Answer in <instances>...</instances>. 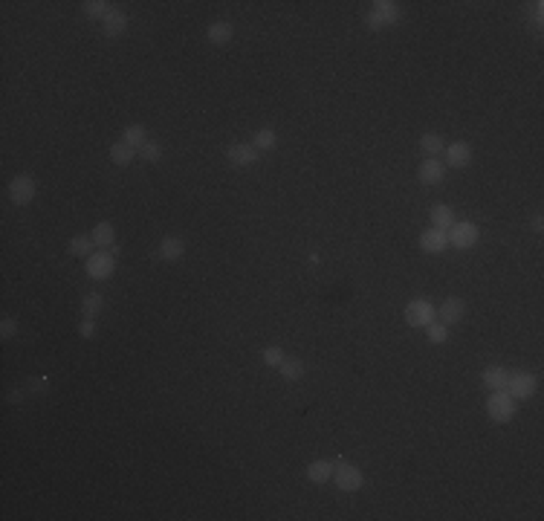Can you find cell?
<instances>
[{"instance_id": "1", "label": "cell", "mask_w": 544, "mask_h": 521, "mask_svg": "<svg viewBox=\"0 0 544 521\" xmlns=\"http://www.w3.org/2000/svg\"><path fill=\"white\" fill-rule=\"evenodd\" d=\"M487 414L492 423H512L518 414V400H512L504 389L501 391H492L487 397Z\"/></svg>"}, {"instance_id": "2", "label": "cell", "mask_w": 544, "mask_h": 521, "mask_svg": "<svg viewBox=\"0 0 544 521\" xmlns=\"http://www.w3.org/2000/svg\"><path fill=\"white\" fill-rule=\"evenodd\" d=\"M446 235H449V246H455V249H475L478 241H480V226H478L475 220H455Z\"/></svg>"}, {"instance_id": "3", "label": "cell", "mask_w": 544, "mask_h": 521, "mask_svg": "<svg viewBox=\"0 0 544 521\" xmlns=\"http://www.w3.org/2000/svg\"><path fill=\"white\" fill-rule=\"evenodd\" d=\"M504 391L512 400H533L536 391H538V377L530 374V371H512V374L507 377Z\"/></svg>"}, {"instance_id": "4", "label": "cell", "mask_w": 544, "mask_h": 521, "mask_svg": "<svg viewBox=\"0 0 544 521\" xmlns=\"http://www.w3.org/2000/svg\"><path fill=\"white\" fill-rule=\"evenodd\" d=\"M437 319V307H434V302H429V299H411L405 304V322H408V327H417V331H426V327L431 324Z\"/></svg>"}, {"instance_id": "5", "label": "cell", "mask_w": 544, "mask_h": 521, "mask_svg": "<svg viewBox=\"0 0 544 521\" xmlns=\"http://www.w3.org/2000/svg\"><path fill=\"white\" fill-rule=\"evenodd\" d=\"M333 481L339 486V493H359L365 486V475L356 464L351 460H336V469H333Z\"/></svg>"}, {"instance_id": "6", "label": "cell", "mask_w": 544, "mask_h": 521, "mask_svg": "<svg viewBox=\"0 0 544 521\" xmlns=\"http://www.w3.org/2000/svg\"><path fill=\"white\" fill-rule=\"evenodd\" d=\"M84 273L90 281H96V284L110 281L116 273V255H110V252H93V255L84 261Z\"/></svg>"}, {"instance_id": "7", "label": "cell", "mask_w": 544, "mask_h": 521, "mask_svg": "<svg viewBox=\"0 0 544 521\" xmlns=\"http://www.w3.org/2000/svg\"><path fill=\"white\" fill-rule=\"evenodd\" d=\"M6 191H9V200L14 206H29L35 200V195H38V183H35V177L18 174V177H12V180H9Z\"/></svg>"}, {"instance_id": "8", "label": "cell", "mask_w": 544, "mask_h": 521, "mask_svg": "<svg viewBox=\"0 0 544 521\" xmlns=\"http://www.w3.org/2000/svg\"><path fill=\"white\" fill-rule=\"evenodd\" d=\"M258 159H261V154L255 151V145H249V142H232L226 148V162H229L232 168H252Z\"/></svg>"}, {"instance_id": "9", "label": "cell", "mask_w": 544, "mask_h": 521, "mask_svg": "<svg viewBox=\"0 0 544 521\" xmlns=\"http://www.w3.org/2000/svg\"><path fill=\"white\" fill-rule=\"evenodd\" d=\"M417 180L422 186H440L446 180V162H440L437 157H426L417 168Z\"/></svg>"}, {"instance_id": "10", "label": "cell", "mask_w": 544, "mask_h": 521, "mask_svg": "<svg viewBox=\"0 0 544 521\" xmlns=\"http://www.w3.org/2000/svg\"><path fill=\"white\" fill-rule=\"evenodd\" d=\"M417 244H420V249L426 252V255H443V252L449 249V235H446L443 229L429 226L426 232H420Z\"/></svg>"}, {"instance_id": "11", "label": "cell", "mask_w": 544, "mask_h": 521, "mask_svg": "<svg viewBox=\"0 0 544 521\" xmlns=\"http://www.w3.org/2000/svg\"><path fill=\"white\" fill-rule=\"evenodd\" d=\"M183 255H186V241L177 235H165L157 246V258L162 264H177V261H183Z\"/></svg>"}, {"instance_id": "12", "label": "cell", "mask_w": 544, "mask_h": 521, "mask_svg": "<svg viewBox=\"0 0 544 521\" xmlns=\"http://www.w3.org/2000/svg\"><path fill=\"white\" fill-rule=\"evenodd\" d=\"M469 162H472V145L466 139L446 145V168H466Z\"/></svg>"}, {"instance_id": "13", "label": "cell", "mask_w": 544, "mask_h": 521, "mask_svg": "<svg viewBox=\"0 0 544 521\" xmlns=\"http://www.w3.org/2000/svg\"><path fill=\"white\" fill-rule=\"evenodd\" d=\"M371 12L376 14V18H380L382 29L397 26V23L402 21V9H400L397 0H373V9H371Z\"/></svg>"}, {"instance_id": "14", "label": "cell", "mask_w": 544, "mask_h": 521, "mask_svg": "<svg viewBox=\"0 0 544 521\" xmlns=\"http://www.w3.org/2000/svg\"><path fill=\"white\" fill-rule=\"evenodd\" d=\"M463 316H466V302L458 299V295H449V299H446L440 307H437V319H440L446 327L458 324Z\"/></svg>"}, {"instance_id": "15", "label": "cell", "mask_w": 544, "mask_h": 521, "mask_svg": "<svg viewBox=\"0 0 544 521\" xmlns=\"http://www.w3.org/2000/svg\"><path fill=\"white\" fill-rule=\"evenodd\" d=\"M101 32H104V38H122L125 32H128V14L122 12V9H110L108 12V18H104L101 21Z\"/></svg>"}, {"instance_id": "16", "label": "cell", "mask_w": 544, "mask_h": 521, "mask_svg": "<svg viewBox=\"0 0 544 521\" xmlns=\"http://www.w3.org/2000/svg\"><path fill=\"white\" fill-rule=\"evenodd\" d=\"M333 469H336V460H327V458H319L307 464V481L310 484H327L333 481Z\"/></svg>"}, {"instance_id": "17", "label": "cell", "mask_w": 544, "mask_h": 521, "mask_svg": "<svg viewBox=\"0 0 544 521\" xmlns=\"http://www.w3.org/2000/svg\"><path fill=\"white\" fill-rule=\"evenodd\" d=\"M232 35H235V26L229 21H211L206 26V41L215 43V47H226L232 41Z\"/></svg>"}, {"instance_id": "18", "label": "cell", "mask_w": 544, "mask_h": 521, "mask_svg": "<svg viewBox=\"0 0 544 521\" xmlns=\"http://www.w3.org/2000/svg\"><path fill=\"white\" fill-rule=\"evenodd\" d=\"M278 374L284 382H301L307 377V365H304V360H298V356H286L278 365Z\"/></svg>"}, {"instance_id": "19", "label": "cell", "mask_w": 544, "mask_h": 521, "mask_svg": "<svg viewBox=\"0 0 544 521\" xmlns=\"http://www.w3.org/2000/svg\"><path fill=\"white\" fill-rule=\"evenodd\" d=\"M429 217H431V226H434V229H443V232H449V229H451V223L458 220L455 208H451L449 203H434V206H431V212H429Z\"/></svg>"}, {"instance_id": "20", "label": "cell", "mask_w": 544, "mask_h": 521, "mask_svg": "<svg viewBox=\"0 0 544 521\" xmlns=\"http://www.w3.org/2000/svg\"><path fill=\"white\" fill-rule=\"evenodd\" d=\"M507 377H509V371L504 365H487L480 371V382L487 385L489 391H501L507 385Z\"/></svg>"}, {"instance_id": "21", "label": "cell", "mask_w": 544, "mask_h": 521, "mask_svg": "<svg viewBox=\"0 0 544 521\" xmlns=\"http://www.w3.org/2000/svg\"><path fill=\"white\" fill-rule=\"evenodd\" d=\"M90 237H93V244H96V246L110 249V246L116 244V226H113L110 220H99L96 226H93V232H90Z\"/></svg>"}, {"instance_id": "22", "label": "cell", "mask_w": 544, "mask_h": 521, "mask_svg": "<svg viewBox=\"0 0 544 521\" xmlns=\"http://www.w3.org/2000/svg\"><path fill=\"white\" fill-rule=\"evenodd\" d=\"M93 237L90 235H72L70 237V244H67V252L70 255H75V258H81V261H87L90 255H93Z\"/></svg>"}, {"instance_id": "23", "label": "cell", "mask_w": 544, "mask_h": 521, "mask_svg": "<svg viewBox=\"0 0 544 521\" xmlns=\"http://www.w3.org/2000/svg\"><path fill=\"white\" fill-rule=\"evenodd\" d=\"M133 157H136V148H130L128 142L119 139V142L110 145V162H113L116 168H128L130 162H133Z\"/></svg>"}, {"instance_id": "24", "label": "cell", "mask_w": 544, "mask_h": 521, "mask_svg": "<svg viewBox=\"0 0 544 521\" xmlns=\"http://www.w3.org/2000/svg\"><path fill=\"white\" fill-rule=\"evenodd\" d=\"M101 310H104V293H99V290L84 293V299H81V316L84 319H96Z\"/></svg>"}, {"instance_id": "25", "label": "cell", "mask_w": 544, "mask_h": 521, "mask_svg": "<svg viewBox=\"0 0 544 521\" xmlns=\"http://www.w3.org/2000/svg\"><path fill=\"white\" fill-rule=\"evenodd\" d=\"M252 145H255V151H258V154H264V151H275V148H278V133L272 130V128H261V130H255Z\"/></svg>"}, {"instance_id": "26", "label": "cell", "mask_w": 544, "mask_h": 521, "mask_svg": "<svg viewBox=\"0 0 544 521\" xmlns=\"http://www.w3.org/2000/svg\"><path fill=\"white\" fill-rule=\"evenodd\" d=\"M420 151L426 154V157H437V154H443V151H446V139L440 137V133H434V130L422 133V137H420Z\"/></svg>"}, {"instance_id": "27", "label": "cell", "mask_w": 544, "mask_h": 521, "mask_svg": "<svg viewBox=\"0 0 544 521\" xmlns=\"http://www.w3.org/2000/svg\"><path fill=\"white\" fill-rule=\"evenodd\" d=\"M81 9H84L87 18H93V21H104V18H108V12H110L113 6L108 3V0H84Z\"/></svg>"}, {"instance_id": "28", "label": "cell", "mask_w": 544, "mask_h": 521, "mask_svg": "<svg viewBox=\"0 0 544 521\" xmlns=\"http://www.w3.org/2000/svg\"><path fill=\"white\" fill-rule=\"evenodd\" d=\"M122 142H128L130 148H136V151H139V148L148 142V130H145L142 125H128V128L122 130Z\"/></svg>"}, {"instance_id": "29", "label": "cell", "mask_w": 544, "mask_h": 521, "mask_svg": "<svg viewBox=\"0 0 544 521\" xmlns=\"http://www.w3.org/2000/svg\"><path fill=\"white\" fill-rule=\"evenodd\" d=\"M136 157H139L142 162H150V166H154V162H159L162 159V145L157 142V139H148L139 151H136Z\"/></svg>"}, {"instance_id": "30", "label": "cell", "mask_w": 544, "mask_h": 521, "mask_svg": "<svg viewBox=\"0 0 544 521\" xmlns=\"http://www.w3.org/2000/svg\"><path fill=\"white\" fill-rule=\"evenodd\" d=\"M426 339L431 342V345H446V342H449V327L443 322H431L426 327Z\"/></svg>"}, {"instance_id": "31", "label": "cell", "mask_w": 544, "mask_h": 521, "mask_svg": "<svg viewBox=\"0 0 544 521\" xmlns=\"http://www.w3.org/2000/svg\"><path fill=\"white\" fill-rule=\"evenodd\" d=\"M261 360H264V365H269V368H278V365L286 360V353H284L278 345H269V348L261 351Z\"/></svg>"}, {"instance_id": "32", "label": "cell", "mask_w": 544, "mask_h": 521, "mask_svg": "<svg viewBox=\"0 0 544 521\" xmlns=\"http://www.w3.org/2000/svg\"><path fill=\"white\" fill-rule=\"evenodd\" d=\"M14 336H18V319L6 316L3 322H0V339L9 342V339H14Z\"/></svg>"}, {"instance_id": "33", "label": "cell", "mask_w": 544, "mask_h": 521, "mask_svg": "<svg viewBox=\"0 0 544 521\" xmlns=\"http://www.w3.org/2000/svg\"><path fill=\"white\" fill-rule=\"evenodd\" d=\"M96 333H99L96 319H81V324H79V336H81V339H96Z\"/></svg>"}, {"instance_id": "34", "label": "cell", "mask_w": 544, "mask_h": 521, "mask_svg": "<svg viewBox=\"0 0 544 521\" xmlns=\"http://www.w3.org/2000/svg\"><path fill=\"white\" fill-rule=\"evenodd\" d=\"M365 26L371 29V32H382V23H380V18H376L373 12H368V14H365Z\"/></svg>"}, {"instance_id": "35", "label": "cell", "mask_w": 544, "mask_h": 521, "mask_svg": "<svg viewBox=\"0 0 544 521\" xmlns=\"http://www.w3.org/2000/svg\"><path fill=\"white\" fill-rule=\"evenodd\" d=\"M541 21H544V3H541V0H536V3H533V23L541 26Z\"/></svg>"}, {"instance_id": "36", "label": "cell", "mask_w": 544, "mask_h": 521, "mask_svg": "<svg viewBox=\"0 0 544 521\" xmlns=\"http://www.w3.org/2000/svg\"><path fill=\"white\" fill-rule=\"evenodd\" d=\"M530 226H533V232H541V229H544V217H541V215H536Z\"/></svg>"}]
</instances>
